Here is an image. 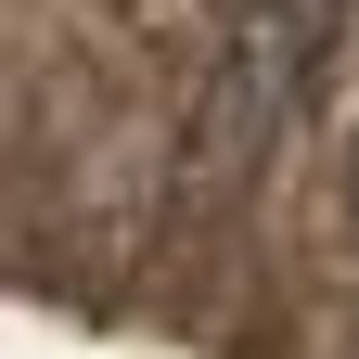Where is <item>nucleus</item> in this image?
Wrapping results in <instances>:
<instances>
[{"label": "nucleus", "mask_w": 359, "mask_h": 359, "mask_svg": "<svg viewBox=\"0 0 359 359\" xmlns=\"http://www.w3.org/2000/svg\"><path fill=\"white\" fill-rule=\"evenodd\" d=\"M334 13H346V0H257V13L231 26V52H218V77H205V116H193V167L205 180L218 167H257L269 142H283L295 90L321 77V52H334Z\"/></svg>", "instance_id": "f257e3e1"}]
</instances>
